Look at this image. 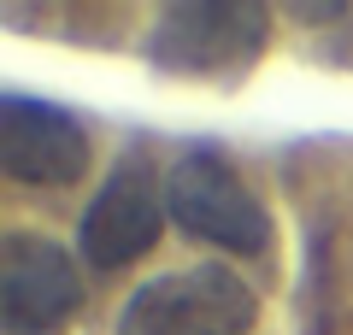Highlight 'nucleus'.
Returning <instances> with one entry per match:
<instances>
[{"label": "nucleus", "instance_id": "f257e3e1", "mask_svg": "<svg viewBox=\"0 0 353 335\" xmlns=\"http://www.w3.org/2000/svg\"><path fill=\"white\" fill-rule=\"evenodd\" d=\"M165 212L189 241H206L218 253H271V212L218 148H189L165 171Z\"/></svg>", "mask_w": 353, "mask_h": 335}, {"label": "nucleus", "instance_id": "f03ea898", "mask_svg": "<svg viewBox=\"0 0 353 335\" xmlns=\"http://www.w3.org/2000/svg\"><path fill=\"white\" fill-rule=\"evenodd\" d=\"M259 294L230 265H189V271L148 276L130 288L118 312V335H253Z\"/></svg>", "mask_w": 353, "mask_h": 335}, {"label": "nucleus", "instance_id": "7ed1b4c3", "mask_svg": "<svg viewBox=\"0 0 353 335\" xmlns=\"http://www.w3.org/2000/svg\"><path fill=\"white\" fill-rule=\"evenodd\" d=\"M271 41V12L253 0H194L165 6L148 36V65L165 77H241Z\"/></svg>", "mask_w": 353, "mask_h": 335}, {"label": "nucleus", "instance_id": "20e7f679", "mask_svg": "<svg viewBox=\"0 0 353 335\" xmlns=\"http://www.w3.org/2000/svg\"><path fill=\"white\" fill-rule=\"evenodd\" d=\"M83 306V271L59 241L36 230L0 236V329L6 335H65Z\"/></svg>", "mask_w": 353, "mask_h": 335}, {"label": "nucleus", "instance_id": "39448f33", "mask_svg": "<svg viewBox=\"0 0 353 335\" xmlns=\"http://www.w3.org/2000/svg\"><path fill=\"white\" fill-rule=\"evenodd\" d=\"M165 183L153 171L148 153H124V159L106 171V183L94 188L83 212V230H77V247L94 271H118V265L141 259V253L159 241L165 230Z\"/></svg>", "mask_w": 353, "mask_h": 335}, {"label": "nucleus", "instance_id": "423d86ee", "mask_svg": "<svg viewBox=\"0 0 353 335\" xmlns=\"http://www.w3.org/2000/svg\"><path fill=\"white\" fill-rule=\"evenodd\" d=\"M0 171L30 188H65L88 171V130L36 94H0Z\"/></svg>", "mask_w": 353, "mask_h": 335}]
</instances>
